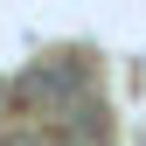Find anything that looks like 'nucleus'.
I'll list each match as a JSON object with an SVG mask.
<instances>
[{
	"mask_svg": "<svg viewBox=\"0 0 146 146\" xmlns=\"http://www.w3.org/2000/svg\"><path fill=\"white\" fill-rule=\"evenodd\" d=\"M14 90H21V98H35V104H49V98H70V90H84V70H77V63H49V70H28Z\"/></svg>",
	"mask_w": 146,
	"mask_h": 146,
	"instance_id": "f257e3e1",
	"label": "nucleus"
}]
</instances>
